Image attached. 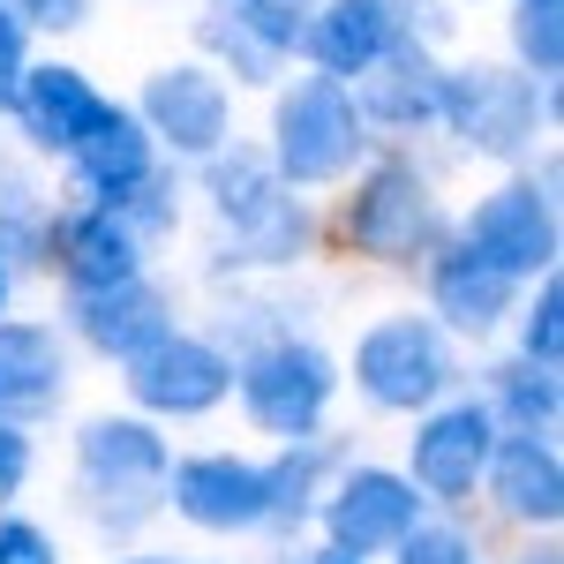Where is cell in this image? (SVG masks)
<instances>
[{
  "label": "cell",
  "instance_id": "obj_18",
  "mask_svg": "<svg viewBox=\"0 0 564 564\" xmlns=\"http://www.w3.org/2000/svg\"><path fill=\"white\" fill-rule=\"evenodd\" d=\"M45 271L61 286H113L129 271H151V249L90 196H61L45 218Z\"/></svg>",
  "mask_w": 564,
  "mask_h": 564
},
{
  "label": "cell",
  "instance_id": "obj_15",
  "mask_svg": "<svg viewBox=\"0 0 564 564\" xmlns=\"http://www.w3.org/2000/svg\"><path fill=\"white\" fill-rule=\"evenodd\" d=\"M166 512L196 534H263V459L249 452H181L166 467Z\"/></svg>",
  "mask_w": 564,
  "mask_h": 564
},
{
  "label": "cell",
  "instance_id": "obj_13",
  "mask_svg": "<svg viewBox=\"0 0 564 564\" xmlns=\"http://www.w3.org/2000/svg\"><path fill=\"white\" fill-rule=\"evenodd\" d=\"M422 294H430V316L459 347H481V339H497V332L512 324V308H520L527 286L505 263H489L481 249H467L459 234H444L430 257H422Z\"/></svg>",
  "mask_w": 564,
  "mask_h": 564
},
{
  "label": "cell",
  "instance_id": "obj_36",
  "mask_svg": "<svg viewBox=\"0 0 564 564\" xmlns=\"http://www.w3.org/2000/svg\"><path fill=\"white\" fill-rule=\"evenodd\" d=\"M302 564H369V557H347V550H332V542H316Z\"/></svg>",
  "mask_w": 564,
  "mask_h": 564
},
{
  "label": "cell",
  "instance_id": "obj_1",
  "mask_svg": "<svg viewBox=\"0 0 564 564\" xmlns=\"http://www.w3.org/2000/svg\"><path fill=\"white\" fill-rule=\"evenodd\" d=\"M196 174H204V204H212L218 234H226L218 263H234V271H294V263L316 257L324 218L308 204V188H294L263 159V143L234 135V143H218Z\"/></svg>",
  "mask_w": 564,
  "mask_h": 564
},
{
  "label": "cell",
  "instance_id": "obj_33",
  "mask_svg": "<svg viewBox=\"0 0 564 564\" xmlns=\"http://www.w3.org/2000/svg\"><path fill=\"white\" fill-rule=\"evenodd\" d=\"M31 467H39L31 422H8V414H0V505H15V497L31 489Z\"/></svg>",
  "mask_w": 564,
  "mask_h": 564
},
{
  "label": "cell",
  "instance_id": "obj_16",
  "mask_svg": "<svg viewBox=\"0 0 564 564\" xmlns=\"http://www.w3.org/2000/svg\"><path fill=\"white\" fill-rule=\"evenodd\" d=\"M475 497H489V512H497L505 527H520V534H557V527H564V459H557V436L497 430Z\"/></svg>",
  "mask_w": 564,
  "mask_h": 564
},
{
  "label": "cell",
  "instance_id": "obj_9",
  "mask_svg": "<svg viewBox=\"0 0 564 564\" xmlns=\"http://www.w3.org/2000/svg\"><path fill=\"white\" fill-rule=\"evenodd\" d=\"M135 121L151 129L166 166H204L218 143H234V84L218 76L204 53L159 61L135 90Z\"/></svg>",
  "mask_w": 564,
  "mask_h": 564
},
{
  "label": "cell",
  "instance_id": "obj_2",
  "mask_svg": "<svg viewBox=\"0 0 564 564\" xmlns=\"http://www.w3.org/2000/svg\"><path fill=\"white\" fill-rule=\"evenodd\" d=\"M347 257L377 263V271H422L436 241L452 234V212L436 196L430 166H414L406 151H369L347 181H339V204H332V226H324Z\"/></svg>",
  "mask_w": 564,
  "mask_h": 564
},
{
  "label": "cell",
  "instance_id": "obj_7",
  "mask_svg": "<svg viewBox=\"0 0 564 564\" xmlns=\"http://www.w3.org/2000/svg\"><path fill=\"white\" fill-rule=\"evenodd\" d=\"M354 391L377 406V414H422L436 399H452L459 391V339L436 324L430 308H391L377 316L361 339H354V361H347Z\"/></svg>",
  "mask_w": 564,
  "mask_h": 564
},
{
  "label": "cell",
  "instance_id": "obj_34",
  "mask_svg": "<svg viewBox=\"0 0 564 564\" xmlns=\"http://www.w3.org/2000/svg\"><path fill=\"white\" fill-rule=\"evenodd\" d=\"M8 8L31 23V39H39V31H45V39H76V31L90 23V8H98V0H8Z\"/></svg>",
  "mask_w": 564,
  "mask_h": 564
},
{
  "label": "cell",
  "instance_id": "obj_21",
  "mask_svg": "<svg viewBox=\"0 0 564 564\" xmlns=\"http://www.w3.org/2000/svg\"><path fill=\"white\" fill-rule=\"evenodd\" d=\"M406 39V23H399V0H316L308 8V31L294 45V61L316 68V76H339L354 84L384 45Z\"/></svg>",
  "mask_w": 564,
  "mask_h": 564
},
{
  "label": "cell",
  "instance_id": "obj_37",
  "mask_svg": "<svg viewBox=\"0 0 564 564\" xmlns=\"http://www.w3.org/2000/svg\"><path fill=\"white\" fill-rule=\"evenodd\" d=\"M106 564H188V557H159V550H129V557H106Z\"/></svg>",
  "mask_w": 564,
  "mask_h": 564
},
{
  "label": "cell",
  "instance_id": "obj_23",
  "mask_svg": "<svg viewBox=\"0 0 564 564\" xmlns=\"http://www.w3.org/2000/svg\"><path fill=\"white\" fill-rule=\"evenodd\" d=\"M61 166H68V196H113V188H129V181H143L159 166V143L135 121V106L113 98V106L98 113V129H90Z\"/></svg>",
  "mask_w": 564,
  "mask_h": 564
},
{
  "label": "cell",
  "instance_id": "obj_20",
  "mask_svg": "<svg viewBox=\"0 0 564 564\" xmlns=\"http://www.w3.org/2000/svg\"><path fill=\"white\" fill-rule=\"evenodd\" d=\"M436 84H444V53L422 39H399L384 45L361 76H354V106H361V121L384 135H422L436 129Z\"/></svg>",
  "mask_w": 564,
  "mask_h": 564
},
{
  "label": "cell",
  "instance_id": "obj_38",
  "mask_svg": "<svg viewBox=\"0 0 564 564\" xmlns=\"http://www.w3.org/2000/svg\"><path fill=\"white\" fill-rule=\"evenodd\" d=\"M8 302H15V271L0 263V316H8Z\"/></svg>",
  "mask_w": 564,
  "mask_h": 564
},
{
  "label": "cell",
  "instance_id": "obj_3",
  "mask_svg": "<svg viewBox=\"0 0 564 564\" xmlns=\"http://www.w3.org/2000/svg\"><path fill=\"white\" fill-rule=\"evenodd\" d=\"M436 129L481 166H527L534 143L557 129V84H534L520 61H444Z\"/></svg>",
  "mask_w": 564,
  "mask_h": 564
},
{
  "label": "cell",
  "instance_id": "obj_39",
  "mask_svg": "<svg viewBox=\"0 0 564 564\" xmlns=\"http://www.w3.org/2000/svg\"><path fill=\"white\" fill-rule=\"evenodd\" d=\"M520 564H557V550H550V542H542V550H527Z\"/></svg>",
  "mask_w": 564,
  "mask_h": 564
},
{
  "label": "cell",
  "instance_id": "obj_28",
  "mask_svg": "<svg viewBox=\"0 0 564 564\" xmlns=\"http://www.w3.org/2000/svg\"><path fill=\"white\" fill-rule=\"evenodd\" d=\"M512 354L527 361H542V369H564V279L557 271H542V279H527L520 308H512Z\"/></svg>",
  "mask_w": 564,
  "mask_h": 564
},
{
  "label": "cell",
  "instance_id": "obj_17",
  "mask_svg": "<svg viewBox=\"0 0 564 564\" xmlns=\"http://www.w3.org/2000/svg\"><path fill=\"white\" fill-rule=\"evenodd\" d=\"M106 106H113V98L90 84V68H76V61H31L0 121H15V135H23L39 159H68V151L98 129Z\"/></svg>",
  "mask_w": 564,
  "mask_h": 564
},
{
  "label": "cell",
  "instance_id": "obj_35",
  "mask_svg": "<svg viewBox=\"0 0 564 564\" xmlns=\"http://www.w3.org/2000/svg\"><path fill=\"white\" fill-rule=\"evenodd\" d=\"M23 68H31V23L0 0V113H8V98L23 84Z\"/></svg>",
  "mask_w": 564,
  "mask_h": 564
},
{
  "label": "cell",
  "instance_id": "obj_32",
  "mask_svg": "<svg viewBox=\"0 0 564 564\" xmlns=\"http://www.w3.org/2000/svg\"><path fill=\"white\" fill-rule=\"evenodd\" d=\"M0 564H68V557H61L53 527H39L15 505H0Z\"/></svg>",
  "mask_w": 564,
  "mask_h": 564
},
{
  "label": "cell",
  "instance_id": "obj_4",
  "mask_svg": "<svg viewBox=\"0 0 564 564\" xmlns=\"http://www.w3.org/2000/svg\"><path fill=\"white\" fill-rule=\"evenodd\" d=\"M166 467H174V436L151 414H90L76 430V512L98 534H135L166 512Z\"/></svg>",
  "mask_w": 564,
  "mask_h": 564
},
{
  "label": "cell",
  "instance_id": "obj_30",
  "mask_svg": "<svg viewBox=\"0 0 564 564\" xmlns=\"http://www.w3.org/2000/svg\"><path fill=\"white\" fill-rule=\"evenodd\" d=\"M384 557H391V564H481V550H475V534H467L459 520H436V512H422V520L406 527Z\"/></svg>",
  "mask_w": 564,
  "mask_h": 564
},
{
  "label": "cell",
  "instance_id": "obj_6",
  "mask_svg": "<svg viewBox=\"0 0 564 564\" xmlns=\"http://www.w3.org/2000/svg\"><path fill=\"white\" fill-rule=\"evenodd\" d=\"M339 384H347L339 354L302 339V332H271V339L234 354V406H241V422L257 436H271V444L324 430Z\"/></svg>",
  "mask_w": 564,
  "mask_h": 564
},
{
  "label": "cell",
  "instance_id": "obj_8",
  "mask_svg": "<svg viewBox=\"0 0 564 564\" xmlns=\"http://www.w3.org/2000/svg\"><path fill=\"white\" fill-rule=\"evenodd\" d=\"M467 249H481L489 263H505L512 279H542V271H557L564 257V218H557V159L542 166V174H512L497 181V188H481L475 204L459 212L452 226Z\"/></svg>",
  "mask_w": 564,
  "mask_h": 564
},
{
  "label": "cell",
  "instance_id": "obj_12",
  "mask_svg": "<svg viewBox=\"0 0 564 564\" xmlns=\"http://www.w3.org/2000/svg\"><path fill=\"white\" fill-rule=\"evenodd\" d=\"M422 512H430V497L399 475V467L347 459V467L332 475V489H324V505H316V520H308V527H324V542H332V550L377 564L406 527L422 520Z\"/></svg>",
  "mask_w": 564,
  "mask_h": 564
},
{
  "label": "cell",
  "instance_id": "obj_24",
  "mask_svg": "<svg viewBox=\"0 0 564 564\" xmlns=\"http://www.w3.org/2000/svg\"><path fill=\"white\" fill-rule=\"evenodd\" d=\"M481 406L497 430H534V436H557V414H564V369H542L527 354H505L481 369Z\"/></svg>",
  "mask_w": 564,
  "mask_h": 564
},
{
  "label": "cell",
  "instance_id": "obj_22",
  "mask_svg": "<svg viewBox=\"0 0 564 564\" xmlns=\"http://www.w3.org/2000/svg\"><path fill=\"white\" fill-rule=\"evenodd\" d=\"M347 459H354V444H347V436H332V430L286 436V444L263 459V534L294 542V534L316 520L324 489H332V475H339Z\"/></svg>",
  "mask_w": 564,
  "mask_h": 564
},
{
  "label": "cell",
  "instance_id": "obj_31",
  "mask_svg": "<svg viewBox=\"0 0 564 564\" xmlns=\"http://www.w3.org/2000/svg\"><path fill=\"white\" fill-rule=\"evenodd\" d=\"M234 23H249L263 45H279L286 61H294V45H302V31H308V8L316 0H218Z\"/></svg>",
  "mask_w": 564,
  "mask_h": 564
},
{
  "label": "cell",
  "instance_id": "obj_11",
  "mask_svg": "<svg viewBox=\"0 0 564 564\" xmlns=\"http://www.w3.org/2000/svg\"><path fill=\"white\" fill-rule=\"evenodd\" d=\"M489 444H497L489 406H481L475 391H452V399H436V406H422V414H414L406 467H399V475L414 481L436 512H459V505H475L481 467H489Z\"/></svg>",
  "mask_w": 564,
  "mask_h": 564
},
{
  "label": "cell",
  "instance_id": "obj_29",
  "mask_svg": "<svg viewBox=\"0 0 564 564\" xmlns=\"http://www.w3.org/2000/svg\"><path fill=\"white\" fill-rule=\"evenodd\" d=\"M505 39L534 84H557L564 76V0H505Z\"/></svg>",
  "mask_w": 564,
  "mask_h": 564
},
{
  "label": "cell",
  "instance_id": "obj_14",
  "mask_svg": "<svg viewBox=\"0 0 564 564\" xmlns=\"http://www.w3.org/2000/svg\"><path fill=\"white\" fill-rule=\"evenodd\" d=\"M61 316H68V332H76V347H90L98 361H129L143 354L159 332H174L181 324V302L166 279H151V271H129V279H113V286H61Z\"/></svg>",
  "mask_w": 564,
  "mask_h": 564
},
{
  "label": "cell",
  "instance_id": "obj_5",
  "mask_svg": "<svg viewBox=\"0 0 564 564\" xmlns=\"http://www.w3.org/2000/svg\"><path fill=\"white\" fill-rule=\"evenodd\" d=\"M369 151H377V129L361 121V106H354V90L339 84V76L302 68V76H279V84H271L263 159L294 181V188L324 196V188H339Z\"/></svg>",
  "mask_w": 564,
  "mask_h": 564
},
{
  "label": "cell",
  "instance_id": "obj_10",
  "mask_svg": "<svg viewBox=\"0 0 564 564\" xmlns=\"http://www.w3.org/2000/svg\"><path fill=\"white\" fill-rule=\"evenodd\" d=\"M121 391H129L135 414H151V422H204V414H218L234 399V354L218 347L212 332L174 324L143 354L121 361Z\"/></svg>",
  "mask_w": 564,
  "mask_h": 564
},
{
  "label": "cell",
  "instance_id": "obj_19",
  "mask_svg": "<svg viewBox=\"0 0 564 564\" xmlns=\"http://www.w3.org/2000/svg\"><path fill=\"white\" fill-rule=\"evenodd\" d=\"M68 384H76L68 332L39 316H0V414L39 430L68 406Z\"/></svg>",
  "mask_w": 564,
  "mask_h": 564
},
{
  "label": "cell",
  "instance_id": "obj_25",
  "mask_svg": "<svg viewBox=\"0 0 564 564\" xmlns=\"http://www.w3.org/2000/svg\"><path fill=\"white\" fill-rule=\"evenodd\" d=\"M196 53H204L234 90H263V84H279V76H286V53H279V45H263L249 23H234L218 0L196 15Z\"/></svg>",
  "mask_w": 564,
  "mask_h": 564
},
{
  "label": "cell",
  "instance_id": "obj_26",
  "mask_svg": "<svg viewBox=\"0 0 564 564\" xmlns=\"http://www.w3.org/2000/svg\"><path fill=\"white\" fill-rule=\"evenodd\" d=\"M45 218H53V196L23 166H0V263L15 279L45 271Z\"/></svg>",
  "mask_w": 564,
  "mask_h": 564
},
{
  "label": "cell",
  "instance_id": "obj_40",
  "mask_svg": "<svg viewBox=\"0 0 564 564\" xmlns=\"http://www.w3.org/2000/svg\"><path fill=\"white\" fill-rule=\"evenodd\" d=\"M286 564H294V557H286Z\"/></svg>",
  "mask_w": 564,
  "mask_h": 564
},
{
  "label": "cell",
  "instance_id": "obj_27",
  "mask_svg": "<svg viewBox=\"0 0 564 564\" xmlns=\"http://www.w3.org/2000/svg\"><path fill=\"white\" fill-rule=\"evenodd\" d=\"M90 204H106V212L121 218V226H129L143 249H166V241L181 234V174L166 166V159H159V166H151L143 181L113 188V196H90Z\"/></svg>",
  "mask_w": 564,
  "mask_h": 564
}]
</instances>
